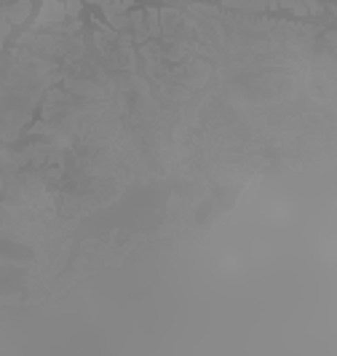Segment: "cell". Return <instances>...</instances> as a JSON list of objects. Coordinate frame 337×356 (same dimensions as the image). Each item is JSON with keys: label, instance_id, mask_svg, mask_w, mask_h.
<instances>
[{"label": "cell", "instance_id": "1", "mask_svg": "<svg viewBox=\"0 0 337 356\" xmlns=\"http://www.w3.org/2000/svg\"><path fill=\"white\" fill-rule=\"evenodd\" d=\"M67 3H70V6H67L70 14H78V11H81V0H67Z\"/></svg>", "mask_w": 337, "mask_h": 356}]
</instances>
